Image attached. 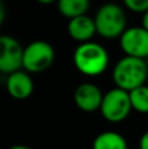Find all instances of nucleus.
Returning a JSON list of instances; mask_svg holds the SVG:
<instances>
[{"label": "nucleus", "instance_id": "1", "mask_svg": "<svg viewBox=\"0 0 148 149\" xmlns=\"http://www.w3.org/2000/svg\"><path fill=\"white\" fill-rule=\"evenodd\" d=\"M109 52L97 42L80 43L73 51V64L84 76L96 77L106 71L109 65Z\"/></svg>", "mask_w": 148, "mask_h": 149}, {"label": "nucleus", "instance_id": "2", "mask_svg": "<svg viewBox=\"0 0 148 149\" xmlns=\"http://www.w3.org/2000/svg\"><path fill=\"white\" fill-rule=\"evenodd\" d=\"M148 79V67L146 60L131 56H123L114 65L113 81L115 88L130 93L131 90L146 85Z\"/></svg>", "mask_w": 148, "mask_h": 149}, {"label": "nucleus", "instance_id": "3", "mask_svg": "<svg viewBox=\"0 0 148 149\" xmlns=\"http://www.w3.org/2000/svg\"><path fill=\"white\" fill-rule=\"evenodd\" d=\"M93 20L97 34L106 39L119 38L127 29L125 9L114 3H108L100 7Z\"/></svg>", "mask_w": 148, "mask_h": 149}, {"label": "nucleus", "instance_id": "4", "mask_svg": "<svg viewBox=\"0 0 148 149\" xmlns=\"http://www.w3.org/2000/svg\"><path fill=\"white\" fill-rule=\"evenodd\" d=\"M55 50L46 41H33L24 47L22 68L28 73H39L52 65Z\"/></svg>", "mask_w": 148, "mask_h": 149}, {"label": "nucleus", "instance_id": "5", "mask_svg": "<svg viewBox=\"0 0 148 149\" xmlns=\"http://www.w3.org/2000/svg\"><path fill=\"white\" fill-rule=\"evenodd\" d=\"M131 110L133 107L128 92L119 88H113L104 94L100 111L108 122L119 123L130 115Z\"/></svg>", "mask_w": 148, "mask_h": 149}, {"label": "nucleus", "instance_id": "6", "mask_svg": "<svg viewBox=\"0 0 148 149\" xmlns=\"http://www.w3.org/2000/svg\"><path fill=\"white\" fill-rule=\"evenodd\" d=\"M119 46L125 56L146 60L148 58V31L143 26H131L119 37Z\"/></svg>", "mask_w": 148, "mask_h": 149}, {"label": "nucleus", "instance_id": "7", "mask_svg": "<svg viewBox=\"0 0 148 149\" xmlns=\"http://www.w3.org/2000/svg\"><path fill=\"white\" fill-rule=\"evenodd\" d=\"M24 47L10 36H0V72L10 74L22 68Z\"/></svg>", "mask_w": 148, "mask_h": 149}, {"label": "nucleus", "instance_id": "8", "mask_svg": "<svg viewBox=\"0 0 148 149\" xmlns=\"http://www.w3.org/2000/svg\"><path fill=\"white\" fill-rule=\"evenodd\" d=\"M104 98V93L93 82H83L75 89L73 101L80 110L85 113H93L100 110Z\"/></svg>", "mask_w": 148, "mask_h": 149}, {"label": "nucleus", "instance_id": "9", "mask_svg": "<svg viewBox=\"0 0 148 149\" xmlns=\"http://www.w3.org/2000/svg\"><path fill=\"white\" fill-rule=\"evenodd\" d=\"M8 94L15 100H26L33 94L34 81L31 76L25 71H17L8 74L5 81Z\"/></svg>", "mask_w": 148, "mask_h": 149}, {"label": "nucleus", "instance_id": "10", "mask_svg": "<svg viewBox=\"0 0 148 149\" xmlns=\"http://www.w3.org/2000/svg\"><path fill=\"white\" fill-rule=\"evenodd\" d=\"M67 33L73 41L79 42V45L91 42L94 34H97L94 20L87 15L72 18V20L68 21Z\"/></svg>", "mask_w": 148, "mask_h": 149}, {"label": "nucleus", "instance_id": "11", "mask_svg": "<svg viewBox=\"0 0 148 149\" xmlns=\"http://www.w3.org/2000/svg\"><path fill=\"white\" fill-rule=\"evenodd\" d=\"M93 149H127V141L119 132L105 131L93 140Z\"/></svg>", "mask_w": 148, "mask_h": 149}, {"label": "nucleus", "instance_id": "12", "mask_svg": "<svg viewBox=\"0 0 148 149\" xmlns=\"http://www.w3.org/2000/svg\"><path fill=\"white\" fill-rule=\"evenodd\" d=\"M89 9L88 0H60L58 3V10L64 17L76 18L80 16H85Z\"/></svg>", "mask_w": 148, "mask_h": 149}, {"label": "nucleus", "instance_id": "13", "mask_svg": "<svg viewBox=\"0 0 148 149\" xmlns=\"http://www.w3.org/2000/svg\"><path fill=\"white\" fill-rule=\"evenodd\" d=\"M130 101L133 110L138 111L140 114H148V86L143 85L140 88L131 90Z\"/></svg>", "mask_w": 148, "mask_h": 149}, {"label": "nucleus", "instance_id": "14", "mask_svg": "<svg viewBox=\"0 0 148 149\" xmlns=\"http://www.w3.org/2000/svg\"><path fill=\"white\" fill-rule=\"evenodd\" d=\"M125 7L130 12L146 15L148 12V0H125Z\"/></svg>", "mask_w": 148, "mask_h": 149}, {"label": "nucleus", "instance_id": "15", "mask_svg": "<svg viewBox=\"0 0 148 149\" xmlns=\"http://www.w3.org/2000/svg\"><path fill=\"white\" fill-rule=\"evenodd\" d=\"M139 149H148V131H146L140 136V140H139Z\"/></svg>", "mask_w": 148, "mask_h": 149}, {"label": "nucleus", "instance_id": "16", "mask_svg": "<svg viewBox=\"0 0 148 149\" xmlns=\"http://www.w3.org/2000/svg\"><path fill=\"white\" fill-rule=\"evenodd\" d=\"M5 16H7V10H5V5L4 3L0 0V26L3 25V22H4L5 20Z\"/></svg>", "mask_w": 148, "mask_h": 149}, {"label": "nucleus", "instance_id": "17", "mask_svg": "<svg viewBox=\"0 0 148 149\" xmlns=\"http://www.w3.org/2000/svg\"><path fill=\"white\" fill-rule=\"evenodd\" d=\"M142 26L148 31V12L146 15H143V18H142Z\"/></svg>", "mask_w": 148, "mask_h": 149}, {"label": "nucleus", "instance_id": "18", "mask_svg": "<svg viewBox=\"0 0 148 149\" xmlns=\"http://www.w3.org/2000/svg\"><path fill=\"white\" fill-rule=\"evenodd\" d=\"M8 149H30V148L26 147V145H13V147H10Z\"/></svg>", "mask_w": 148, "mask_h": 149}, {"label": "nucleus", "instance_id": "19", "mask_svg": "<svg viewBox=\"0 0 148 149\" xmlns=\"http://www.w3.org/2000/svg\"><path fill=\"white\" fill-rule=\"evenodd\" d=\"M146 64H147V67H148V58L146 59Z\"/></svg>", "mask_w": 148, "mask_h": 149}]
</instances>
